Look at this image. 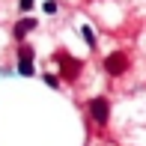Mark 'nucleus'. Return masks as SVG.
Wrapping results in <instances>:
<instances>
[{"label": "nucleus", "mask_w": 146, "mask_h": 146, "mask_svg": "<svg viewBox=\"0 0 146 146\" xmlns=\"http://www.w3.org/2000/svg\"><path fill=\"white\" fill-rule=\"evenodd\" d=\"M54 60H57V66H60V75H63V78H69V81H75V78L81 75V69H84V63H81V60H78V57H72V54H66V51H57Z\"/></svg>", "instance_id": "obj_1"}, {"label": "nucleus", "mask_w": 146, "mask_h": 146, "mask_svg": "<svg viewBox=\"0 0 146 146\" xmlns=\"http://www.w3.org/2000/svg\"><path fill=\"white\" fill-rule=\"evenodd\" d=\"M125 69H128V54H125V51L108 54V60H104V72H108V75L119 78V75H125Z\"/></svg>", "instance_id": "obj_2"}, {"label": "nucleus", "mask_w": 146, "mask_h": 146, "mask_svg": "<svg viewBox=\"0 0 146 146\" xmlns=\"http://www.w3.org/2000/svg\"><path fill=\"white\" fill-rule=\"evenodd\" d=\"M90 116H92V122H98V125H104L108 122V116H110V102L104 96H96L90 102Z\"/></svg>", "instance_id": "obj_3"}, {"label": "nucleus", "mask_w": 146, "mask_h": 146, "mask_svg": "<svg viewBox=\"0 0 146 146\" xmlns=\"http://www.w3.org/2000/svg\"><path fill=\"white\" fill-rule=\"evenodd\" d=\"M33 27H36V21H33V18H21V21L15 24V39H24Z\"/></svg>", "instance_id": "obj_4"}, {"label": "nucleus", "mask_w": 146, "mask_h": 146, "mask_svg": "<svg viewBox=\"0 0 146 146\" xmlns=\"http://www.w3.org/2000/svg\"><path fill=\"white\" fill-rule=\"evenodd\" d=\"M18 72L21 75H33V63L30 60H18Z\"/></svg>", "instance_id": "obj_5"}, {"label": "nucleus", "mask_w": 146, "mask_h": 146, "mask_svg": "<svg viewBox=\"0 0 146 146\" xmlns=\"http://www.w3.org/2000/svg\"><path fill=\"white\" fill-rule=\"evenodd\" d=\"M18 60H30V63H33V48H27V45L18 48Z\"/></svg>", "instance_id": "obj_6"}, {"label": "nucleus", "mask_w": 146, "mask_h": 146, "mask_svg": "<svg viewBox=\"0 0 146 146\" xmlns=\"http://www.w3.org/2000/svg\"><path fill=\"white\" fill-rule=\"evenodd\" d=\"M81 33H84V39H87V45H96V36H92V30H90V27H84Z\"/></svg>", "instance_id": "obj_7"}, {"label": "nucleus", "mask_w": 146, "mask_h": 146, "mask_svg": "<svg viewBox=\"0 0 146 146\" xmlns=\"http://www.w3.org/2000/svg\"><path fill=\"white\" fill-rule=\"evenodd\" d=\"M45 84H48V87H57L60 78H57V75H45Z\"/></svg>", "instance_id": "obj_8"}, {"label": "nucleus", "mask_w": 146, "mask_h": 146, "mask_svg": "<svg viewBox=\"0 0 146 146\" xmlns=\"http://www.w3.org/2000/svg\"><path fill=\"white\" fill-rule=\"evenodd\" d=\"M45 12H51V15L57 12V3H54V0H48V3H45Z\"/></svg>", "instance_id": "obj_9"}, {"label": "nucleus", "mask_w": 146, "mask_h": 146, "mask_svg": "<svg viewBox=\"0 0 146 146\" xmlns=\"http://www.w3.org/2000/svg\"><path fill=\"white\" fill-rule=\"evenodd\" d=\"M33 3H36V0H21V3H18V6H21V9H24V12H27V9H30V6H33Z\"/></svg>", "instance_id": "obj_10"}]
</instances>
